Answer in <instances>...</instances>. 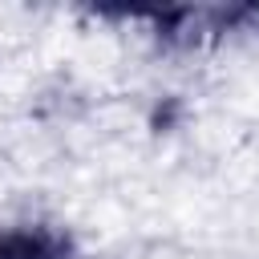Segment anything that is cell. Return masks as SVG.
Returning <instances> with one entry per match:
<instances>
[{
    "instance_id": "obj_1",
    "label": "cell",
    "mask_w": 259,
    "mask_h": 259,
    "mask_svg": "<svg viewBox=\"0 0 259 259\" xmlns=\"http://www.w3.org/2000/svg\"><path fill=\"white\" fill-rule=\"evenodd\" d=\"M0 259H77V243L57 227L0 231Z\"/></svg>"
}]
</instances>
